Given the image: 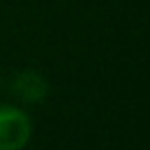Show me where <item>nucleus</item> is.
Instances as JSON below:
<instances>
[{
	"instance_id": "obj_1",
	"label": "nucleus",
	"mask_w": 150,
	"mask_h": 150,
	"mask_svg": "<svg viewBox=\"0 0 150 150\" xmlns=\"http://www.w3.org/2000/svg\"><path fill=\"white\" fill-rule=\"evenodd\" d=\"M30 115L14 103H0V150H23L30 143Z\"/></svg>"
},
{
	"instance_id": "obj_2",
	"label": "nucleus",
	"mask_w": 150,
	"mask_h": 150,
	"mask_svg": "<svg viewBox=\"0 0 150 150\" xmlns=\"http://www.w3.org/2000/svg\"><path fill=\"white\" fill-rule=\"evenodd\" d=\"M12 94L21 103H26V105H38V103L47 101V96H49V82H47V77L40 70L26 68V70H19L12 77Z\"/></svg>"
},
{
	"instance_id": "obj_3",
	"label": "nucleus",
	"mask_w": 150,
	"mask_h": 150,
	"mask_svg": "<svg viewBox=\"0 0 150 150\" xmlns=\"http://www.w3.org/2000/svg\"><path fill=\"white\" fill-rule=\"evenodd\" d=\"M0 87H2V80H0Z\"/></svg>"
}]
</instances>
